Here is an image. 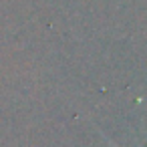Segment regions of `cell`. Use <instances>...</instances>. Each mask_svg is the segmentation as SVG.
Segmentation results:
<instances>
[{
	"label": "cell",
	"mask_w": 147,
	"mask_h": 147,
	"mask_svg": "<svg viewBox=\"0 0 147 147\" xmlns=\"http://www.w3.org/2000/svg\"><path fill=\"white\" fill-rule=\"evenodd\" d=\"M113 147H117V145H113Z\"/></svg>",
	"instance_id": "obj_1"
}]
</instances>
